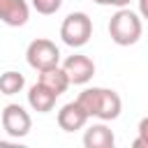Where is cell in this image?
I'll return each mask as SVG.
<instances>
[{"label":"cell","instance_id":"8","mask_svg":"<svg viewBox=\"0 0 148 148\" xmlns=\"http://www.w3.org/2000/svg\"><path fill=\"white\" fill-rule=\"evenodd\" d=\"M56 120H58V127H60L62 132H76V130L86 127L88 113H86V111L81 109V104L74 99V102H67L65 106H60Z\"/></svg>","mask_w":148,"mask_h":148},{"label":"cell","instance_id":"14","mask_svg":"<svg viewBox=\"0 0 148 148\" xmlns=\"http://www.w3.org/2000/svg\"><path fill=\"white\" fill-rule=\"evenodd\" d=\"M95 5H99V7H130V2L132 0H92Z\"/></svg>","mask_w":148,"mask_h":148},{"label":"cell","instance_id":"7","mask_svg":"<svg viewBox=\"0 0 148 148\" xmlns=\"http://www.w3.org/2000/svg\"><path fill=\"white\" fill-rule=\"evenodd\" d=\"M30 18L28 0H0V21L9 28H21Z\"/></svg>","mask_w":148,"mask_h":148},{"label":"cell","instance_id":"3","mask_svg":"<svg viewBox=\"0 0 148 148\" xmlns=\"http://www.w3.org/2000/svg\"><path fill=\"white\" fill-rule=\"evenodd\" d=\"M90 37H92V18L86 12H72L65 16L60 25V39L67 46L81 49L90 42Z\"/></svg>","mask_w":148,"mask_h":148},{"label":"cell","instance_id":"10","mask_svg":"<svg viewBox=\"0 0 148 148\" xmlns=\"http://www.w3.org/2000/svg\"><path fill=\"white\" fill-rule=\"evenodd\" d=\"M56 99H58V95L53 90H49L46 86H42L39 81L35 86H30V90H28V104L37 113H49L56 106Z\"/></svg>","mask_w":148,"mask_h":148},{"label":"cell","instance_id":"5","mask_svg":"<svg viewBox=\"0 0 148 148\" xmlns=\"http://www.w3.org/2000/svg\"><path fill=\"white\" fill-rule=\"evenodd\" d=\"M2 130L12 139H23L32 130V118L21 104H7L2 109Z\"/></svg>","mask_w":148,"mask_h":148},{"label":"cell","instance_id":"12","mask_svg":"<svg viewBox=\"0 0 148 148\" xmlns=\"http://www.w3.org/2000/svg\"><path fill=\"white\" fill-rule=\"evenodd\" d=\"M23 86H25V79H23L21 72L7 69V72L0 74V92L2 95H16V92L23 90Z\"/></svg>","mask_w":148,"mask_h":148},{"label":"cell","instance_id":"11","mask_svg":"<svg viewBox=\"0 0 148 148\" xmlns=\"http://www.w3.org/2000/svg\"><path fill=\"white\" fill-rule=\"evenodd\" d=\"M39 83H42V86H46L49 90H53L58 97H60V95L69 88L67 74L62 72V67H60V65L49 67V69H42V72H39Z\"/></svg>","mask_w":148,"mask_h":148},{"label":"cell","instance_id":"4","mask_svg":"<svg viewBox=\"0 0 148 148\" xmlns=\"http://www.w3.org/2000/svg\"><path fill=\"white\" fill-rule=\"evenodd\" d=\"M25 60L37 72L49 69V67H56V65H60V49L56 46V42H51L46 37H37V39H32L28 44Z\"/></svg>","mask_w":148,"mask_h":148},{"label":"cell","instance_id":"1","mask_svg":"<svg viewBox=\"0 0 148 148\" xmlns=\"http://www.w3.org/2000/svg\"><path fill=\"white\" fill-rule=\"evenodd\" d=\"M76 102L88 113V118H97V120H104V123L116 120L123 111V99L111 88H99V86L86 88L76 97Z\"/></svg>","mask_w":148,"mask_h":148},{"label":"cell","instance_id":"6","mask_svg":"<svg viewBox=\"0 0 148 148\" xmlns=\"http://www.w3.org/2000/svg\"><path fill=\"white\" fill-rule=\"evenodd\" d=\"M60 67H62V72L67 74L69 86H72V83H74V86H83V83H88V81L95 76V62H92V58H88V56H83V53L69 56Z\"/></svg>","mask_w":148,"mask_h":148},{"label":"cell","instance_id":"2","mask_svg":"<svg viewBox=\"0 0 148 148\" xmlns=\"http://www.w3.org/2000/svg\"><path fill=\"white\" fill-rule=\"evenodd\" d=\"M109 35L118 46H132L143 35V21L130 7H118L109 21Z\"/></svg>","mask_w":148,"mask_h":148},{"label":"cell","instance_id":"9","mask_svg":"<svg viewBox=\"0 0 148 148\" xmlns=\"http://www.w3.org/2000/svg\"><path fill=\"white\" fill-rule=\"evenodd\" d=\"M116 136L111 132V127L102 120V123H92L86 134H83V146L86 148H113Z\"/></svg>","mask_w":148,"mask_h":148},{"label":"cell","instance_id":"13","mask_svg":"<svg viewBox=\"0 0 148 148\" xmlns=\"http://www.w3.org/2000/svg\"><path fill=\"white\" fill-rule=\"evenodd\" d=\"M30 5H32V9H35L37 14L51 16V14H56V12L62 7V0H30Z\"/></svg>","mask_w":148,"mask_h":148}]
</instances>
